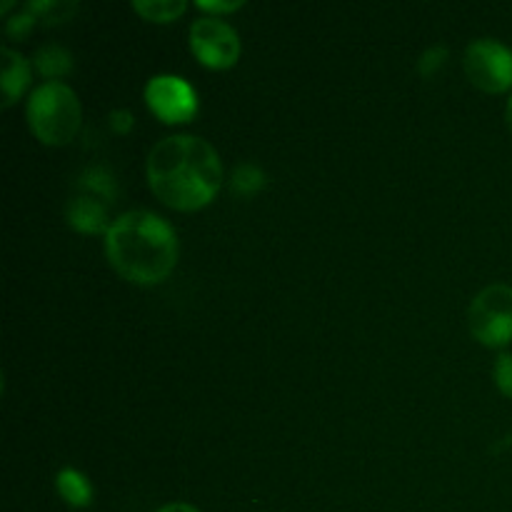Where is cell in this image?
<instances>
[{
    "mask_svg": "<svg viewBox=\"0 0 512 512\" xmlns=\"http://www.w3.org/2000/svg\"><path fill=\"white\" fill-rule=\"evenodd\" d=\"M133 10L150 23H173L188 10L183 0H135Z\"/></svg>",
    "mask_w": 512,
    "mask_h": 512,
    "instance_id": "7c38bea8",
    "label": "cell"
},
{
    "mask_svg": "<svg viewBox=\"0 0 512 512\" xmlns=\"http://www.w3.org/2000/svg\"><path fill=\"white\" fill-rule=\"evenodd\" d=\"M508 125H510V130H512V98H510V103H508Z\"/></svg>",
    "mask_w": 512,
    "mask_h": 512,
    "instance_id": "603a6c76",
    "label": "cell"
},
{
    "mask_svg": "<svg viewBox=\"0 0 512 512\" xmlns=\"http://www.w3.org/2000/svg\"><path fill=\"white\" fill-rule=\"evenodd\" d=\"M265 185L263 170H258L255 165H240L233 173V193L243 195V198H250V195L258 193Z\"/></svg>",
    "mask_w": 512,
    "mask_h": 512,
    "instance_id": "5bb4252c",
    "label": "cell"
},
{
    "mask_svg": "<svg viewBox=\"0 0 512 512\" xmlns=\"http://www.w3.org/2000/svg\"><path fill=\"white\" fill-rule=\"evenodd\" d=\"M83 183L88 185V188H93L95 193H100V198H113L115 185H113V180L103 173V170H90V173H85Z\"/></svg>",
    "mask_w": 512,
    "mask_h": 512,
    "instance_id": "ac0fdd59",
    "label": "cell"
},
{
    "mask_svg": "<svg viewBox=\"0 0 512 512\" xmlns=\"http://www.w3.org/2000/svg\"><path fill=\"white\" fill-rule=\"evenodd\" d=\"M110 125H113L115 133L125 135L130 128H133V115H130L128 110H115V113L110 115Z\"/></svg>",
    "mask_w": 512,
    "mask_h": 512,
    "instance_id": "ffe728a7",
    "label": "cell"
},
{
    "mask_svg": "<svg viewBox=\"0 0 512 512\" xmlns=\"http://www.w3.org/2000/svg\"><path fill=\"white\" fill-rule=\"evenodd\" d=\"M25 8L38 18V23L55 25V23H65V20L78 10V5L65 3V0H40V3L38 0H33V3H28Z\"/></svg>",
    "mask_w": 512,
    "mask_h": 512,
    "instance_id": "4fadbf2b",
    "label": "cell"
},
{
    "mask_svg": "<svg viewBox=\"0 0 512 512\" xmlns=\"http://www.w3.org/2000/svg\"><path fill=\"white\" fill-rule=\"evenodd\" d=\"M3 108H10L30 85V63L13 48H3Z\"/></svg>",
    "mask_w": 512,
    "mask_h": 512,
    "instance_id": "9c48e42d",
    "label": "cell"
},
{
    "mask_svg": "<svg viewBox=\"0 0 512 512\" xmlns=\"http://www.w3.org/2000/svg\"><path fill=\"white\" fill-rule=\"evenodd\" d=\"M195 8L198 10H203V13H213V18H218V15H223V13H233V10H238V8H243V3H240V0H235V3H223V0H198V3H195Z\"/></svg>",
    "mask_w": 512,
    "mask_h": 512,
    "instance_id": "d6986e66",
    "label": "cell"
},
{
    "mask_svg": "<svg viewBox=\"0 0 512 512\" xmlns=\"http://www.w3.org/2000/svg\"><path fill=\"white\" fill-rule=\"evenodd\" d=\"M35 70H38L43 78H48V83H55V78H63L73 70V58L65 48L58 45H45L35 53Z\"/></svg>",
    "mask_w": 512,
    "mask_h": 512,
    "instance_id": "8fae6325",
    "label": "cell"
},
{
    "mask_svg": "<svg viewBox=\"0 0 512 512\" xmlns=\"http://www.w3.org/2000/svg\"><path fill=\"white\" fill-rule=\"evenodd\" d=\"M68 220L78 233L85 235H108L110 225H113L108 218V208L98 198H90V195L70 200Z\"/></svg>",
    "mask_w": 512,
    "mask_h": 512,
    "instance_id": "ba28073f",
    "label": "cell"
},
{
    "mask_svg": "<svg viewBox=\"0 0 512 512\" xmlns=\"http://www.w3.org/2000/svg\"><path fill=\"white\" fill-rule=\"evenodd\" d=\"M105 253L120 278L135 285H158L178 265V235L173 225L148 210H130L113 220Z\"/></svg>",
    "mask_w": 512,
    "mask_h": 512,
    "instance_id": "7a4b0ae2",
    "label": "cell"
},
{
    "mask_svg": "<svg viewBox=\"0 0 512 512\" xmlns=\"http://www.w3.org/2000/svg\"><path fill=\"white\" fill-rule=\"evenodd\" d=\"M10 8H13V3H3V5H0V13L8 15V10H10Z\"/></svg>",
    "mask_w": 512,
    "mask_h": 512,
    "instance_id": "7402d4cb",
    "label": "cell"
},
{
    "mask_svg": "<svg viewBox=\"0 0 512 512\" xmlns=\"http://www.w3.org/2000/svg\"><path fill=\"white\" fill-rule=\"evenodd\" d=\"M55 488H58L60 498L73 508H88L90 500H93V485L80 470H60L58 478H55Z\"/></svg>",
    "mask_w": 512,
    "mask_h": 512,
    "instance_id": "30bf717a",
    "label": "cell"
},
{
    "mask_svg": "<svg viewBox=\"0 0 512 512\" xmlns=\"http://www.w3.org/2000/svg\"><path fill=\"white\" fill-rule=\"evenodd\" d=\"M470 333L488 348H505L512 340V288L495 283L475 295L468 310Z\"/></svg>",
    "mask_w": 512,
    "mask_h": 512,
    "instance_id": "277c9868",
    "label": "cell"
},
{
    "mask_svg": "<svg viewBox=\"0 0 512 512\" xmlns=\"http://www.w3.org/2000/svg\"><path fill=\"white\" fill-rule=\"evenodd\" d=\"M493 378L500 393L512 400V355L510 353H503L498 360H495Z\"/></svg>",
    "mask_w": 512,
    "mask_h": 512,
    "instance_id": "9a60e30c",
    "label": "cell"
},
{
    "mask_svg": "<svg viewBox=\"0 0 512 512\" xmlns=\"http://www.w3.org/2000/svg\"><path fill=\"white\" fill-rule=\"evenodd\" d=\"M445 60H448V48H440V45H435V48L425 50L423 58H420V63H418L420 75L430 78V75H435L440 68H443Z\"/></svg>",
    "mask_w": 512,
    "mask_h": 512,
    "instance_id": "2e32d148",
    "label": "cell"
},
{
    "mask_svg": "<svg viewBox=\"0 0 512 512\" xmlns=\"http://www.w3.org/2000/svg\"><path fill=\"white\" fill-rule=\"evenodd\" d=\"M35 23H38V18H35L33 13H30L28 8L20 10L18 15H13V18L8 20V25H5V30H8L10 38H25V35L30 33V30L35 28Z\"/></svg>",
    "mask_w": 512,
    "mask_h": 512,
    "instance_id": "e0dca14e",
    "label": "cell"
},
{
    "mask_svg": "<svg viewBox=\"0 0 512 512\" xmlns=\"http://www.w3.org/2000/svg\"><path fill=\"white\" fill-rule=\"evenodd\" d=\"M465 73L475 88L505 93L512 88V50L493 38L475 40L465 50Z\"/></svg>",
    "mask_w": 512,
    "mask_h": 512,
    "instance_id": "5b68a950",
    "label": "cell"
},
{
    "mask_svg": "<svg viewBox=\"0 0 512 512\" xmlns=\"http://www.w3.org/2000/svg\"><path fill=\"white\" fill-rule=\"evenodd\" d=\"M158 512H200L195 505H188V503H170L165 505V508H160Z\"/></svg>",
    "mask_w": 512,
    "mask_h": 512,
    "instance_id": "44dd1931",
    "label": "cell"
},
{
    "mask_svg": "<svg viewBox=\"0 0 512 512\" xmlns=\"http://www.w3.org/2000/svg\"><path fill=\"white\" fill-rule=\"evenodd\" d=\"M190 48L198 63L210 70H228L240 58V38L225 20L203 15L190 28Z\"/></svg>",
    "mask_w": 512,
    "mask_h": 512,
    "instance_id": "8992f818",
    "label": "cell"
},
{
    "mask_svg": "<svg viewBox=\"0 0 512 512\" xmlns=\"http://www.w3.org/2000/svg\"><path fill=\"white\" fill-rule=\"evenodd\" d=\"M148 183L168 208L193 213L218 195L223 163L208 140L198 135H170L150 150Z\"/></svg>",
    "mask_w": 512,
    "mask_h": 512,
    "instance_id": "6da1fadb",
    "label": "cell"
},
{
    "mask_svg": "<svg viewBox=\"0 0 512 512\" xmlns=\"http://www.w3.org/2000/svg\"><path fill=\"white\" fill-rule=\"evenodd\" d=\"M145 100L155 118L163 123H190L198 113V95L193 85L178 75H155L145 85Z\"/></svg>",
    "mask_w": 512,
    "mask_h": 512,
    "instance_id": "52a82bcc",
    "label": "cell"
},
{
    "mask_svg": "<svg viewBox=\"0 0 512 512\" xmlns=\"http://www.w3.org/2000/svg\"><path fill=\"white\" fill-rule=\"evenodd\" d=\"M28 123L35 138L45 145H68L83 123V108L73 88L55 80L33 90L28 100Z\"/></svg>",
    "mask_w": 512,
    "mask_h": 512,
    "instance_id": "3957f363",
    "label": "cell"
}]
</instances>
